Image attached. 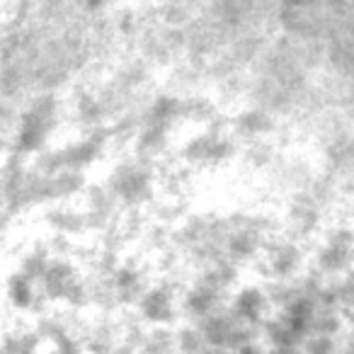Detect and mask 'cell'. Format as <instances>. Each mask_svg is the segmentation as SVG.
<instances>
[{
	"mask_svg": "<svg viewBox=\"0 0 354 354\" xmlns=\"http://www.w3.org/2000/svg\"><path fill=\"white\" fill-rule=\"evenodd\" d=\"M299 216H301V218H308V216H313V209H310V207H301V209H299ZM294 231L301 236V233H308V231H310V226H308V223H306V221H304V223H301V221H296Z\"/></svg>",
	"mask_w": 354,
	"mask_h": 354,
	"instance_id": "6da1fadb",
	"label": "cell"
}]
</instances>
